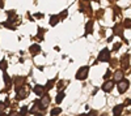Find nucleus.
I'll return each instance as SVG.
<instances>
[{"label": "nucleus", "instance_id": "nucleus-1", "mask_svg": "<svg viewBox=\"0 0 131 116\" xmlns=\"http://www.w3.org/2000/svg\"><path fill=\"white\" fill-rule=\"evenodd\" d=\"M88 73H89V67H81L78 72H76V80L84 81L88 77Z\"/></svg>", "mask_w": 131, "mask_h": 116}, {"label": "nucleus", "instance_id": "nucleus-2", "mask_svg": "<svg viewBox=\"0 0 131 116\" xmlns=\"http://www.w3.org/2000/svg\"><path fill=\"white\" fill-rule=\"evenodd\" d=\"M128 86H130V81L126 80V78H122L121 81L118 82V91L121 93V94H123V93L127 91Z\"/></svg>", "mask_w": 131, "mask_h": 116}, {"label": "nucleus", "instance_id": "nucleus-3", "mask_svg": "<svg viewBox=\"0 0 131 116\" xmlns=\"http://www.w3.org/2000/svg\"><path fill=\"white\" fill-rule=\"evenodd\" d=\"M98 60L100 61H109L110 60V51L107 48H104L100 54H98Z\"/></svg>", "mask_w": 131, "mask_h": 116}, {"label": "nucleus", "instance_id": "nucleus-4", "mask_svg": "<svg viewBox=\"0 0 131 116\" xmlns=\"http://www.w3.org/2000/svg\"><path fill=\"white\" fill-rule=\"evenodd\" d=\"M28 94H29V91H28V89L24 88V86L17 88V90H16V97H17L18 99H24V98H26V97H28Z\"/></svg>", "mask_w": 131, "mask_h": 116}, {"label": "nucleus", "instance_id": "nucleus-5", "mask_svg": "<svg viewBox=\"0 0 131 116\" xmlns=\"http://www.w3.org/2000/svg\"><path fill=\"white\" fill-rule=\"evenodd\" d=\"M114 85H115V83H114V81H105V83H104V85H102V90L104 91H106V93H109V91H112L113 90V88H114Z\"/></svg>", "mask_w": 131, "mask_h": 116}, {"label": "nucleus", "instance_id": "nucleus-6", "mask_svg": "<svg viewBox=\"0 0 131 116\" xmlns=\"http://www.w3.org/2000/svg\"><path fill=\"white\" fill-rule=\"evenodd\" d=\"M49 103H50V97L49 95H42V99L39 100V106H41V108L43 110V108H46L47 106H49Z\"/></svg>", "mask_w": 131, "mask_h": 116}, {"label": "nucleus", "instance_id": "nucleus-7", "mask_svg": "<svg viewBox=\"0 0 131 116\" xmlns=\"http://www.w3.org/2000/svg\"><path fill=\"white\" fill-rule=\"evenodd\" d=\"M33 91H34L37 95H39V97L45 95V88L41 86V85H36V86H34V90H33Z\"/></svg>", "mask_w": 131, "mask_h": 116}, {"label": "nucleus", "instance_id": "nucleus-8", "mask_svg": "<svg viewBox=\"0 0 131 116\" xmlns=\"http://www.w3.org/2000/svg\"><path fill=\"white\" fill-rule=\"evenodd\" d=\"M122 111H123V106L122 104H117V106L113 108V115L114 116H119L122 113Z\"/></svg>", "mask_w": 131, "mask_h": 116}, {"label": "nucleus", "instance_id": "nucleus-9", "mask_svg": "<svg viewBox=\"0 0 131 116\" xmlns=\"http://www.w3.org/2000/svg\"><path fill=\"white\" fill-rule=\"evenodd\" d=\"M122 78H123V72H122L121 69H117V70H115V73H114V81L119 82Z\"/></svg>", "mask_w": 131, "mask_h": 116}, {"label": "nucleus", "instance_id": "nucleus-10", "mask_svg": "<svg viewBox=\"0 0 131 116\" xmlns=\"http://www.w3.org/2000/svg\"><path fill=\"white\" fill-rule=\"evenodd\" d=\"M13 83L17 88H21V86H24V83H25V78L24 77H17V78H15Z\"/></svg>", "mask_w": 131, "mask_h": 116}, {"label": "nucleus", "instance_id": "nucleus-11", "mask_svg": "<svg viewBox=\"0 0 131 116\" xmlns=\"http://www.w3.org/2000/svg\"><path fill=\"white\" fill-rule=\"evenodd\" d=\"M41 52V47L38 46V45H33L31 47H30V54L34 56V55H37V54H39Z\"/></svg>", "mask_w": 131, "mask_h": 116}, {"label": "nucleus", "instance_id": "nucleus-12", "mask_svg": "<svg viewBox=\"0 0 131 116\" xmlns=\"http://www.w3.org/2000/svg\"><path fill=\"white\" fill-rule=\"evenodd\" d=\"M122 30H123V25H115V27H114V33L117 34V35H122Z\"/></svg>", "mask_w": 131, "mask_h": 116}, {"label": "nucleus", "instance_id": "nucleus-13", "mask_svg": "<svg viewBox=\"0 0 131 116\" xmlns=\"http://www.w3.org/2000/svg\"><path fill=\"white\" fill-rule=\"evenodd\" d=\"M63 98H64V93H63V91H59V94L57 95V103L63 102Z\"/></svg>", "mask_w": 131, "mask_h": 116}, {"label": "nucleus", "instance_id": "nucleus-14", "mask_svg": "<svg viewBox=\"0 0 131 116\" xmlns=\"http://www.w3.org/2000/svg\"><path fill=\"white\" fill-rule=\"evenodd\" d=\"M58 17H59V16H52V18H51V21H50V25H51V26H54V25H55L58 21H59Z\"/></svg>", "mask_w": 131, "mask_h": 116}, {"label": "nucleus", "instance_id": "nucleus-15", "mask_svg": "<svg viewBox=\"0 0 131 116\" xmlns=\"http://www.w3.org/2000/svg\"><path fill=\"white\" fill-rule=\"evenodd\" d=\"M92 26H93V22H92V21H89V22L86 24V33H92V31H93Z\"/></svg>", "mask_w": 131, "mask_h": 116}, {"label": "nucleus", "instance_id": "nucleus-16", "mask_svg": "<svg viewBox=\"0 0 131 116\" xmlns=\"http://www.w3.org/2000/svg\"><path fill=\"white\" fill-rule=\"evenodd\" d=\"M60 111H62V110H60L59 107H55V108H52V110H51V115H52V116L59 115V113H60Z\"/></svg>", "mask_w": 131, "mask_h": 116}, {"label": "nucleus", "instance_id": "nucleus-17", "mask_svg": "<svg viewBox=\"0 0 131 116\" xmlns=\"http://www.w3.org/2000/svg\"><path fill=\"white\" fill-rule=\"evenodd\" d=\"M123 27H126V29L131 27V20H130V18H127V20L125 21V24H123Z\"/></svg>", "mask_w": 131, "mask_h": 116}, {"label": "nucleus", "instance_id": "nucleus-18", "mask_svg": "<svg viewBox=\"0 0 131 116\" xmlns=\"http://www.w3.org/2000/svg\"><path fill=\"white\" fill-rule=\"evenodd\" d=\"M52 85H54V80H51V81H49V83H46L45 89H46V90H50V89L52 88Z\"/></svg>", "mask_w": 131, "mask_h": 116}, {"label": "nucleus", "instance_id": "nucleus-19", "mask_svg": "<svg viewBox=\"0 0 131 116\" xmlns=\"http://www.w3.org/2000/svg\"><path fill=\"white\" fill-rule=\"evenodd\" d=\"M7 68V61L5 60H2V61H0V69H5Z\"/></svg>", "mask_w": 131, "mask_h": 116}, {"label": "nucleus", "instance_id": "nucleus-20", "mask_svg": "<svg viewBox=\"0 0 131 116\" xmlns=\"http://www.w3.org/2000/svg\"><path fill=\"white\" fill-rule=\"evenodd\" d=\"M28 111H29V110H28V107H23V108H21V112H20V115L23 116V115H25Z\"/></svg>", "mask_w": 131, "mask_h": 116}, {"label": "nucleus", "instance_id": "nucleus-21", "mask_svg": "<svg viewBox=\"0 0 131 116\" xmlns=\"http://www.w3.org/2000/svg\"><path fill=\"white\" fill-rule=\"evenodd\" d=\"M5 106H7V104H5V103H4V104H3V103H2V102H0V113H2V111H3V110H4V107H5Z\"/></svg>", "mask_w": 131, "mask_h": 116}, {"label": "nucleus", "instance_id": "nucleus-22", "mask_svg": "<svg viewBox=\"0 0 131 116\" xmlns=\"http://www.w3.org/2000/svg\"><path fill=\"white\" fill-rule=\"evenodd\" d=\"M8 116H21V115H20L18 112H10V113H9Z\"/></svg>", "mask_w": 131, "mask_h": 116}, {"label": "nucleus", "instance_id": "nucleus-23", "mask_svg": "<svg viewBox=\"0 0 131 116\" xmlns=\"http://www.w3.org/2000/svg\"><path fill=\"white\" fill-rule=\"evenodd\" d=\"M86 116H97V112L96 111H91V113H88Z\"/></svg>", "mask_w": 131, "mask_h": 116}, {"label": "nucleus", "instance_id": "nucleus-24", "mask_svg": "<svg viewBox=\"0 0 131 116\" xmlns=\"http://www.w3.org/2000/svg\"><path fill=\"white\" fill-rule=\"evenodd\" d=\"M110 75H112V72H110V69H109V70H107V72H106V75H105V77H104V78H105V80H106V78H107V77H109V76H110Z\"/></svg>", "mask_w": 131, "mask_h": 116}, {"label": "nucleus", "instance_id": "nucleus-25", "mask_svg": "<svg viewBox=\"0 0 131 116\" xmlns=\"http://www.w3.org/2000/svg\"><path fill=\"white\" fill-rule=\"evenodd\" d=\"M34 116H42V115H41V113H36Z\"/></svg>", "mask_w": 131, "mask_h": 116}, {"label": "nucleus", "instance_id": "nucleus-26", "mask_svg": "<svg viewBox=\"0 0 131 116\" xmlns=\"http://www.w3.org/2000/svg\"><path fill=\"white\" fill-rule=\"evenodd\" d=\"M79 116H86V115H85V113H81V115H79Z\"/></svg>", "mask_w": 131, "mask_h": 116}, {"label": "nucleus", "instance_id": "nucleus-27", "mask_svg": "<svg viewBox=\"0 0 131 116\" xmlns=\"http://www.w3.org/2000/svg\"><path fill=\"white\" fill-rule=\"evenodd\" d=\"M128 103H131V99H128Z\"/></svg>", "mask_w": 131, "mask_h": 116}, {"label": "nucleus", "instance_id": "nucleus-28", "mask_svg": "<svg viewBox=\"0 0 131 116\" xmlns=\"http://www.w3.org/2000/svg\"><path fill=\"white\" fill-rule=\"evenodd\" d=\"M0 116H3V115H2V113H0Z\"/></svg>", "mask_w": 131, "mask_h": 116}]
</instances>
